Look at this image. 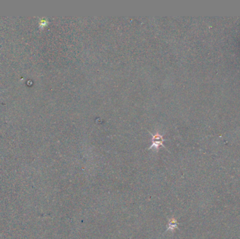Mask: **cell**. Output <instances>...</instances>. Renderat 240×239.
Returning a JSON list of instances; mask_svg holds the SVG:
<instances>
[{
	"mask_svg": "<svg viewBox=\"0 0 240 239\" xmlns=\"http://www.w3.org/2000/svg\"><path fill=\"white\" fill-rule=\"evenodd\" d=\"M152 144H151V146L149 147L148 149H155V150L157 151L160 146H162V147H165V146L164 145V144H163V142L164 141L163 135H160V133H155V134H152Z\"/></svg>",
	"mask_w": 240,
	"mask_h": 239,
	"instance_id": "1",
	"label": "cell"
},
{
	"mask_svg": "<svg viewBox=\"0 0 240 239\" xmlns=\"http://www.w3.org/2000/svg\"><path fill=\"white\" fill-rule=\"evenodd\" d=\"M178 228V222L174 217H171V219H169L168 220V223L167 225V229H166V232L168 230H171V232H174V230L175 229H177Z\"/></svg>",
	"mask_w": 240,
	"mask_h": 239,
	"instance_id": "2",
	"label": "cell"
}]
</instances>
